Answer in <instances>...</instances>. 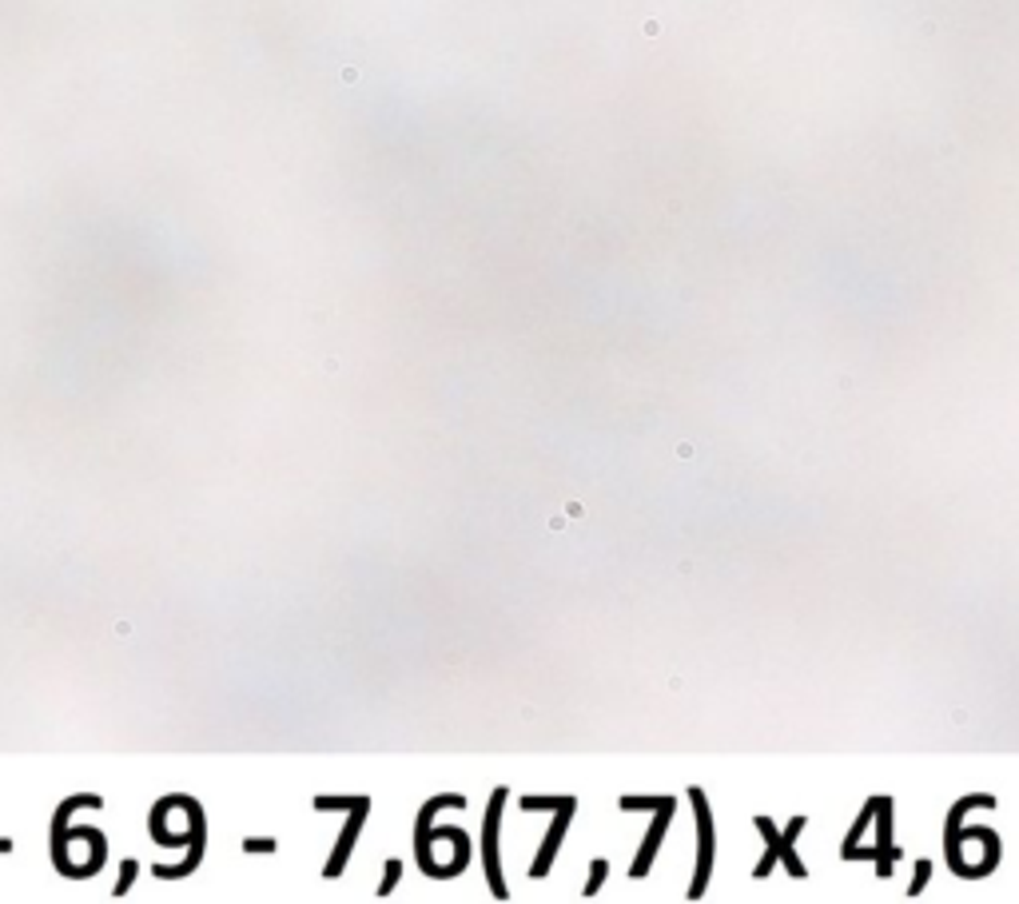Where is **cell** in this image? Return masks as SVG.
Listing matches in <instances>:
<instances>
[{
  "label": "cell",
  "mask_w": 1019,
  "mask_h": 904,
  "mask_svg": "<svg viewBox=\"0 0 1019 904\" xmlns=\"http://www.w3.org/2000/svg\"><path fill=\"white\" fill-rule=\"evenodd\" d=\"M569 813H574V801H569L566 809H562V817H554V825H550V837H545V845H542V857L533 861V877H545V872H550V861H554V849L562 845V833H566V825H569Z\"/></svg>",
  "instance_id": "obj_4"
},
{
  "label": "cell",
  "mask_w": 1019,
  "mask_h": 904,
  "mask_svg": "<svg viewBox=\"0 0 1019 904\" xmlns=\"http://www.w3.org/2000/svg\"><path fill=\"white\" fill-rule=\"evenodd\" d=\"M928 872H932V865H928V861H924V865H920V869H916V884H913V893H920V889H924Z\"/></svg>",
  "instance_id": "obj_6"
},
{
  "label": "cell",
  "mask_w": 1019,
  "mask_h": 904,
  "mask_svg": "<svg viewBox=\"0 0 1019 904\" xmlns=\"http://www.w3.org/2000/svg\"><path fill=\"white\" fill-rule=\"evenodd\" d=\"M502 801H506V793H494V801H490V813H487V872H490V889L499 896H506V884H502V872H499V809Z\"/></svg>",
  "instance_id": "obj_1"
},
{
  "label": "cell",
  "mask_w": 1019,
  "mask_h": 904,
  "mask_svg": "<svg viewBox=\"0 0 1019 904\" xmlns=\"http://www.w3.org/2000/svg\"><path fill=\"white\" fill-rule=\"evenodd\" d=\"M669 813H674V801H665L662 805V817H657V825H653L650 837H645V845H641V857H638V865H633V877H645V872H650V861L657 857V845H662L665 829H669Z\"/></svg>",
  "instance_id": "obj_3"
},
{
  "label": "cell",
  "mask_w": 1019,
  "mask_h": 904,
  "mask_svg": "<svg viewBox=\"0 0 1019 904\" xmlns=\"http://www.w3.org/2000/svg\"><path fill=\"white\" fill-rule=\"evenodd\" d=\"M605 881V861H593V872H590V884H586V896H593L597 889H602Z\"/></svg>",
  "instance_id": "obj_5"
},
{
  "label": "cell",
  "mask_w": 1019,
  "mask_h": 904,
  "mask_svg": "<svg viewBox=\"0 0 1019 904\" xmlns=\"http://www.w3.org/2000/svg\"><path fill=\"white\" fill-rule=\"evenodd\" d=\"M693 801H697V813H701V869H697V881H693V896H701L705 893V881H709V865H713V833H709V809H705V798L693 793Z\"/></svg>",
  "instance_id": "obj_2"
}]
</instances>
